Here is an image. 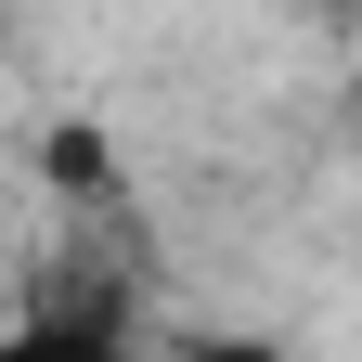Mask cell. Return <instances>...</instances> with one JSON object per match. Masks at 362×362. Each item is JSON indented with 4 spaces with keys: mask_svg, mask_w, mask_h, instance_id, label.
Returning a JSON list of instances; mask_svg holds the SVG:
<instances>
[{
    "mask_svg": "<svg viewBox=\"0 0 362 362\" xmlns=\"http://www.w3.org/2000/svg\"><path fill=\"white\" fill-rule=\"evenodd\" d=\"M0 362H129V285L90 259H52L0 324Z\"/></svg>",
    "mask_w": 362,
    "mask_h": 362,
    "instance_id": "6da1fadb",
    "label": "cell"
},
{
    "mask_svg": "<svg viewBox=\"0 0 362 362\" xmlns=\"http://www.w3.org/2000/svg\"><path fill=\"white\" fill-rule=\"evenodd\" d=\"M194 362H285V349H259V337H194Z\"/></svg>",
    "mask_w": 362,
    "mask_h": 362,
    "instance_id": "7a4b0ae2",
    "label": "cell"
}]
</instances>
